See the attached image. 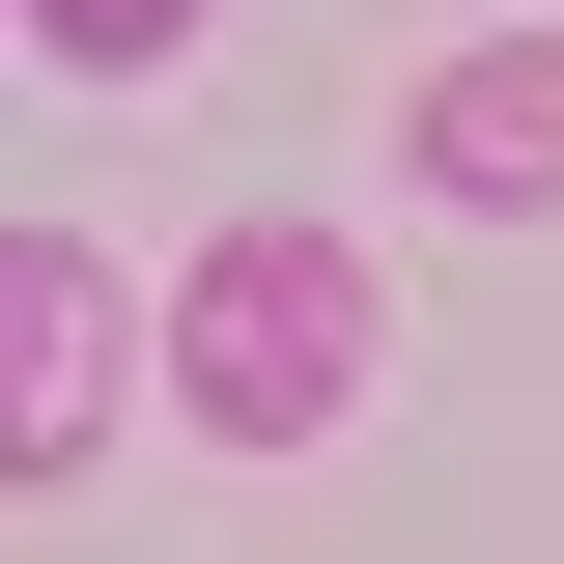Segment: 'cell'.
<instances>
[{"instance_id": "cell-4", "label": "cell", "mask_w": 564, "mask_h": 564, "mask_svg": "<svg viewBox=\"0 0 564 564\" xmlns=\"http://www.w3.org/2000/svg\"><path fill=\"white\" fill-rule=\"evenodd\" d=\"M29 57H57V85H170V57H198V0H29Z\"/></svg>"}, {"instance_id": "cell-2", "label": "cell", "mask_w": 564, "mask_h": 564, "mask_svg": "<svg viewBox=\"0 0 564 564\" xmlns=\"http://www.w3.org/2000/svg\"><path fill=\"white\" fill-rule=\"evenodd\" d=\"M85 423H113V254L85 226H0V452L85 480Z\"/></svg>"}, {"instance_id": "cell-1", "label": "cell", "mask_w": 564, "mask_h": 564, "mask_svg": "<svg viewBox=\"0 0 564 564\" xmlns=\"http://www.w3.org/2000/svg\"><path fill=\"white\" fill-rule=\"evenodd\" d=\"M367 367H395V282H367L339 226H226V254L170 282V395H198L226 452H339Z\"/></svg>"}, {"instance_id": "cell-3", "label": "cell", "mask_w": 564, "mask_h": 564, "mask_svg": "<svg viewBox=\"0 0 564 564\" xmlns=\"http://www.w3.org/2000/svg\"><path fill=\"white\" fill-rule=\"evenodd\" d=\"M423 170L452 198H564V29H480V57L423 85Z\"/></svg>"}]
</instances>
